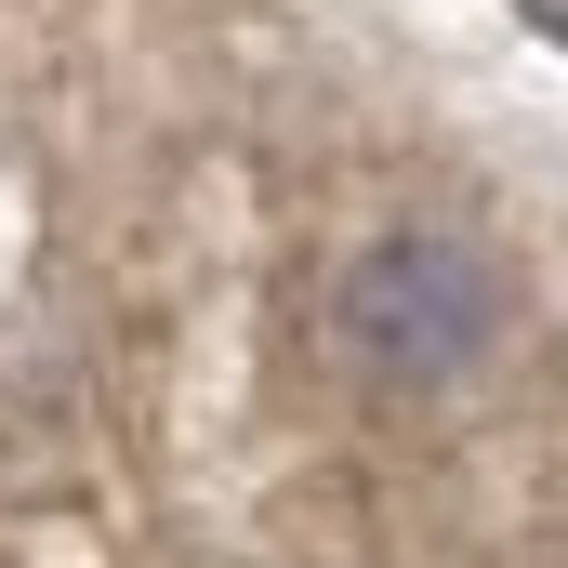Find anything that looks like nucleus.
<instances>
[{
	"label": "nucleus",
	"instance_id": "f257e3e1",
	"mask_svg": "<svg viewBox=\"0 0 568 568\" xmlns=\"http://www.w3.org/2000/svg\"><path fill=\"white\" fill-rule=\"evenodd\" d=\"M331 344H344L371 384L436 397V384H463V371L503 344V278H489V252L397 225V239H371V252L331 278Z\"/></svg>",
	"mask_w": 568,
	"mask_h": 568
},
{
	"label": "nucleus",
	"instance_id": "f03ea898",
	"mask_svg": "<svg viewBox=\"0 0 568 568\" xmlns=\"http://www.w3.org/2000/svg\"><path fill=\"white\" fill-rule=\"evenodd\" d=\"M529 13H542V27H556V40H568V0H529Z\"/></svg>",
	"mask_w": 568,
	"mask_h": 568
}]
</instances>
